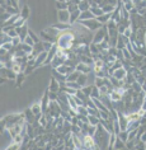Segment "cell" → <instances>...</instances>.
Here are the masks:
<instances>
[{"instance_id": "cell-6", "label": "cell", "mask_w": 146, "mask_h": 150, "mask_svg": "<svg viewBox=\"0 0 146 150\" xmlns=\"http://www.w3.org/2000/svg\"><path fill=\"white\" fill-rule=\"evenodd\" d=\"M127 74H128V70H127L125 66H122V67H118L117 70H114L113 73H112V75H113L114 78H117L118 80H123V81L126 80V78H127Z\"/></svg>"}, {"instance_id": "cell-8", "label": "cell", "mask_w": 146, "mask_h": 150, "mask_svg": "<svg viewBox=\"0 0 146 150\" xmlns=\"http://www.w3.org/2000/svg\"><path fill=\"white\" fill-rule=\"evenodd\" d=\"M74 70H75V67L67 65V64H62V65H60V66L56 67V71L60 73V74H62V75H65V76H67L70 73H73Z\"/></svg>"}, {"instance_id": "cell-38", "label": "cell", "mask_w": 146, "mask_h": 150, "mask_svg": "<svg viewBox=\"0 0 146 150\" xmlns=\"http://www.w3.org/2000/svg\"><path fill=\"white\" fill-rule=\"evenodd\" d=\"M107 3L108 4H112V5H117V0H107Z\"/></svg>"}, {"instance_id": "cell-35", "label": "cell", "mask_w": 146, "mask_h": 150, "mask_svg": "<svg viewBox=\"0 0 146 150\" xmlns=\"http://www.w3.org/2000/svg\"><path fill=\"white\" fill-rule=\"evenodd\" d=\"M23 42L24 43H27V45H29V46H35V45H36V42H35V41H33V38H32V37L31 36H27V37H25V38H24V41H23Z\"/></svg>"}, {"instance_id": "cell-37", "label": "cell", "mask_w": 146, "mask_h": 150, "mask_svg": "<svg viewBox=\"0 0 146 150\" xmlns=\"http://www.w3.org/2000/svg\"><path fill=\"white\" fill-rule=\"evenodd\" d=\"M28 35H29V36H31V37H32V38H33V41H35V42H36V43H38V42H41V41H39V37H38V36H36V35H35V33H33V31H29V32H28Z\"/></svg>"}, {"instance_id": "cell-30", "label": "cell", "mask_w": 146, "mask_h": 150, "mask_svg": "<svg viewBox=\"0 0 146 150\" xmlns=\"http://www.w3.org/2000/svg\"><path fill=\"white\" fill-rule=\"evenodd\" d=\"M20 17L24 18V19H27V18L29 17V8L27 5H24L23 8H22V12H20Z\"/></svg>"}, {"instance_id": "cell-32", "label": "cell", "mask_w": 146, "mask_h": 150, "mask_svg": "<svg viewBox=\"0 0 146 150\" xmlns=\"http://www.w3.org/2000/svg\"><path fill=\"white\" fill-rule=\"evenodd\" d=\"M23 25H25V19H24V18H22V17H19V18H18V21L14 23V27L19 28V27H23Z\"/></svg>"}, {"instance_id": "cell-2", "label": "cell", "mask_w": 146, "mask_h": 150, "mask_svg": "<svg viewBox=\"0 0 146 150\" xmlns=\"http://www.w3.org/2000/svg\"><path fill=\"white\" fill-rule=\"evenodd\" d=\"M74 40H75V35L70 31H62L61 35L57 37V46L63 48V50L69 51L71 46L74 45Z\"/></svg>"}, {"instance_id": "cell-11", "label": "cell", "mask_w": 146, "mask_h": 150, "mask_svg": "<svg viewBox=\"0 0 146 150\" xmlns=\"http://www.w3.org/2000/svg\"><path fill=\"white\" fill-rule=\"evenodd\" d=\"M108 97H109V99H111V102H117V100H121L122 99V94L119 93L117 89L113 88L112 91L109 92V94H108Z\"/></svg>"}, {"instance_id": "cell-19", "label": "cell", "mask_w": 146, "mask_h": 150, "mask_svg": "<svg viewBox=\"0 0 146 150\" xmlns=\"http://www.w3.org/2000/svg\"><path fill=\"white\" fill-rule=\"evenodd\" d=\"M80 14H81L80 9H78V10H75V12H73V13H70V23L73 24V23H75L76 21H79Z\"/></svg>"}, {"instance_id": "cell-21", "label": "cell", "mask_w": 146, "mask_h": 150, "mask_svg": "<svg viewBox=\"0 0 146 150\" xmlns=\"http://www.w3.org/2000/svg\"><path fill=\"white\" fill-rule=\"evenodd\" d=\"M54 27L57 28L59 31L62 32V31H66V29H69L70 25H69V23H62V22H57L56 24H54Z\"/></svg>"}, {"instance_id": "cell-20", "label": "cell", "mask_w": 146, "mask_h": 150, "mask_svg": "<svg viewBox=\"0 0 146 150\" xmlns=\"http://www.w3.org/2000/svg\"><path fill=\"white\" fill-rule=\"evenodd\" d=\"M79 9L81 12H85V10H89L90 9V3L88 0H80L79 3Z\"/></svg>"}, {"instance_id": "cell-16", "label": "cell", "mask_w": 146, "mask_h": 150, "mask_svg": "<svg viewBox=\"0 0 146 150\" xmlns=\"http://www.w3.org/2000/svg\"><path fill=\"white\" fill-rule=\"evenodd\" d=\"M93 18H95V16L92 13V10H85V12H81L80 14V18L79 21H87V19H93Z\"/></svg>"}, {"instance_id": "cell-17", "label": "cell", "mask_w": 146, "mask_h": 150, "mask_svg": "<svg viewBox=\"0 0 146 150\" xmlns=\"http://www.w3.org/2000/svg\"><path fill=\"white\" fill-rule=\"evenodd\" d=\"M112 14H113V13H104V14H102L100 17L97 18V19H98L102 24H106V23H108V22L112 19Z\"/></svg>"}, {"instance_id": "cell-5", "label": "cell", "mask_w": 146, "mask_h": 150, "mask_svg": "<svg viewBox=\"0 0 146 150\" xmlns=\"http://www.w3.org/2000/svg\"><path fill=\"white\" fill-rule=\"evenodd\" d=\"M83 145H84V149H97L99 148L98 144L95 142L94 140V136H92V135H84L83 137Z\"/></svg>"}, {"instance_id": "cell-9", "label": "cell", "mask_w": 146, "mask_h": 150, "mask_svg": "<svg viewBox=\"0 0 146 150\" xmlns=\"http://www.w3.org/2000/svg\"><path fill=\"white\" fill-rule=\"evenodd\" d=\"M75 69L78 71H80V73H83V74H90V71H92L90 65H88V64H85V62H81V61L76 64Z\"/></svg>"}, {"instance_id": "cell-33", "label": "cell", "mask_w": 146, "mask_h": 150, "mask_svg": "<svg viewBox=\"0 0 146 150\" xmlns=\"http://www.w3.org/2000/svg\"><path fill=\"white\" fill-rule=\"evenodd\" d=\"M12 16H13V14L8 13V12H6V10H5V12H1V24H3V23H5V22L8 21V19H9V18L12 17Z\"/></svg>"}, {"instance_id": "cell-7", "label": "cell", "mask_w": 146, "mask_h": 150, "mask_svg": "<svg viewBox=\"0 0 146 150\" xmlns=\"http://www.w3.org/2000/svg\"><path fill=\"white\" fill-rule=\"evenodd\" d=\"M57 22L62 23H70V12L67 9L65 10H57Z\"/></svg>"}, {"instance_id": "cell-15", "label": "cell", "mask_w": 146, "mask_h": 150, "mask_svg": "<svg viewBox=\"0 0 146 150\" xmlns=\"http://www.w3.org/2000/svg\"><path fill=\"white\" fill-rule=\"evenodd\" d=\"M17 32H18V36L22 38V41H24V38L28 36V32H29V29L27 28V25H23V27H19V28H17Z\"/></svg>"}, {"instance_id": "cell-25", "label": "cell", "mask_w": 146, "mask_h": 150, "mask_svg": "<svg viewBox=\"0 0 146 150\" xmlns=\"http://www.w3.org/2000/svg\"><path fill=\"white\" fill-rule=\"evenodd\" d=\"M100 91H99V88L97 87V85H93V91H92V94L90 97L92 98H100Z\"/></svg>"}, {"instance_id": "cell-12", "label": "cell", "mask_w": 146, "mask_h": 150, "mask_svg": "<svg viewBox=\"0 0 146 150\" xmlns=\"http://www.w3.org/2000/svg\"><path fill=\"white\" fill-rule=\"evenodd\" d=\"M48 91H50V92H56V93L60 92V81L56 79L55 76L51 79V83H50V87H48Z\"/></svg>"}, {"instance_id": "cell-1", "label": "cell", "mask_w": 146, "mask_h": 150, "mask_svg": "<svg viewBox=\"0 0 146 150\" xmlns=\"http://www.w3.org/2000/svg\"><path fill=\"white\" fill-rule=\"evenodd\" d=\"M109 137H111V132L102 125V123H99V125L97 126V130H95V134H94V140L100 149L108 148Z\"/></svg>"}, {"instance_id": "cell-36", "label": "cell", "mask_w": 146, "mask_h": 150, "mask_svg": "<svg viewBox=\"0 0 146 150\" xmlns=\"http://www.w3.org/2000/svg\"><path fill=\"white\" fill-rule=\"evenodd\" d=\"M17 87H20L22 84H23V81H24V74H18V76H17Z\"/></svg>"}, {"instance_id": "cell-4", "label": "cell", "mask_w": 146, "mask_h": 150, "mask_svg": "<svg viewBox=\"0 0 146 150\" xmlns=\"http://www.w3.org/2000/svg\"><path fill=\"white\" fill-rule=\"evenodd\" d=\"M107 35H108V28H107V27L99 28V29H98V32H97L95 35H94V37H93L92 42H93V43H97V45L100 43V42H103Z\"/></svg>"}, {"instance_id": "cell-10", "label": "cell", "mask_w": 146, "mask_h": 150, "mask_svg": "<svg viewBox=\"0 0 146 150\" xmlns=\"http://www.w3.org/2000/svg\"><path fill=\"white\" fill-rule=\"evenodd\" d=\"M47 56H48V51H43V52H41V54L36 57V62H35V66L36 67H38V66H42L44 61L47 60Z\"/></svg>"}, {"instance_id": "cell-13", "label": "cell", "mask_w": 146, "mask_h": 150, "mask_svg": "<svg viewBox=\"0 0 146 150\" xmlns=\"http://www.w3.org/2000/svg\"><path fill=\"white\" fill-rule=\"evenodd\" d=\"M31 110H32V112L36 116L42 115L43 113V108H42V103H41V100H39V102H37V103H35V104H32Z\"/></svg>"}, {"instance_id": "cell-14", "label": "cell", "mask_w": 146, "mask_h": 150, "mask_svg": "<svg viewBox=\"0 0 146 150\" xmlns=\"http://www.w3.org/2000/svg\"><path fill=\"white\" fill-rule=\"evenodd\" d=\"M88 78H89V74H83V73H80L79 75V78H78V84L80 85L81 88L85 87V85H88Z\"/></svg>"}, {"instance_id": "cell-18", "label": "cell", "mask_w": 146, "mask_h": 150, "mask_svg": "<svg viewBox=\"0 0 146 150\" xmlns=\"http://www.w3.org/2000/svg\"><path fill=\"white\" fill-rule=\"evenodd\" d=\"M79 75H80V71H78V70L75 69V70L73 71V73H70V74L66 76V81H76L78 78H79Z\"/></svg>"}, {"instance_id": "cell-28", "label": "cell", "mask_w": 146, "mask_h": 150, "mask_svg": "<svg viewBox=\"0 0 146 150\" xmlns=\"http://www.w3.org/2000/svg\"><path fill=\"white\" fill-rule=\"evenodd\" d=\"M67 6H69V3L67 1H57L56 3V8H57V10H65V9H67Z\"/></svg>"}, {"instance_id": "cell-3", "label": "cell", "mask_w": 146, "mask_h": 150, "mask_svg": "<svg viewBox=\"0 0 146 150\" xmlns=\"http://www.w3.org/2000/svg\"><path fill=\"white\" fill-rule=\"evenodd\" d=\"M81 25H84L88 31H98L99 28H102V23L97 19V18H93V19H87V21H78Z\"/></svg>"}, {"instance_id": "cell-24", "label": "cell", "mask_w": 146, "mask_h": 150, "mask_svg": "<svg viewBox=\"0 0 146 150\" xmlns=\"http://www.w3.org/2000/svg\"><path fill=\"white\" fill-rule=\"evenodd\" d=\"M102 9H103V12H104V13H113L114 10H116V6H114V5H112V4H108V3H107L106 5H103V6H102Z\"/></svg>"}, {"instance_id": "cell-26", "label": "cell", "mask_w": 146, "mask_h": 150, "mask_svg": "<svg viewBox=\"0 0 146 150\" xmlns=\"http://www.w3.org/2000/svg\"><path fill=\"white\" fill-rule=\"evenodd\" d=\"M125 148H126L125 141L121 140V139L117 136V140H116V142H114V149H125Z\"/></svg>"}, {"instance_id": "cell-23", "label": "cell", "mask_w": 146, "mask_h": 150, "mask_svg": "<svg viewBox=\"0 0 146 150\" xmlns=\"http://www.w3.org/2000/svg\"><path fill=\"white\" fill-rule=\"evenodd\" d=\"M12 41H13V38L8 35V33L1 32V45H4V43H9V42H12Z\"/></svg>"}, {"instance_id": "cell-34", "label": "cell", "mask_w": 146, "mask_h": 150, "mask_svg": "<svg viewBox=\"0 0 146 150\" xmlns=\"http://www.w3.org/2000/svg\"><path fill=\"white\" fill-rule=\"evenodd\" d=\"M122 54H123V57H125V60H131V59H132V56H131V52H130V50L127 47H125L122 50Z\"/></svg>"}, {"instance_id": "cell-22", "label": "cell", "mask_w": 146, "mask_h": 150, "mask_svg": "<svg viewBox=\"0 0 146 150\" xmlns=\"http://www.w3.org/2000/svg\"><path fill=\"white\" fill-rule=\"evenodd\" d=\"M90 10H92V13L95 16V18H98V17H100L102 14H104V12H103V9L100 8V6H92L90 8Z\"/></svg>"}, {"instance_id": "cell-29", "label": "cell", "mask_w": 146, "mask_h": 150, "mask_svg": "<svg viewBox=\"0 0 146 150\" xmlns=\"http://www.w3.org/2000/svg\"><path fill=\"white\" fill-rule=\"evenodd\" d=\"M117 140V135L116 134H111L109 137V144H108V149H114V142Z\"/></svg>"}, {"instance_id": "cell-27", "label": "cell", "mask_w": 146, "mask_h": 150, "mask_svg": "<svg viewBox=\"0 0 146 150\" xmlns=\"http://www.w3.org/2000/svg\"><path fill=\"white\" fill-rule=\"evenodd\" d=\"M65 85L69 88H73V89H76V91H79L81 89V87L79 84H78V81H65Z\"/></svg>"}, {"instance_id": "cell-31", "label": "cell", "mask_w": 146, "mask_h": 150, "mask_svg": "<svg viewBox=\"0 0 146 150\" xmlns=\"http://www.w3.org/2000/svg\"><path fill=\"white\" fill-rule=\"evenodd\" d=\"M81 91H83V92L85 93V96L90 97V94H92V91H93V85H85V87L81 88Z\"/></svg>"}]
</instances>
